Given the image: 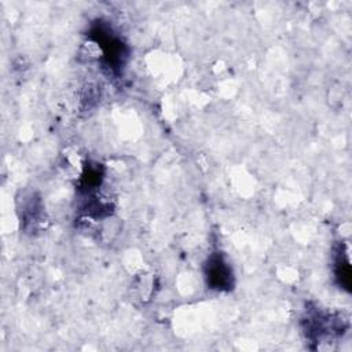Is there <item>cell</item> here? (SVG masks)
<instances>
[{
	"label": "cell",
	"mask_w": 352,
	"mask_h": 352,
	"mask_svg": "<svg viewBox=\"0 0 352 352\" xmlns=\"http://www.w3.org/2000/svg\"><path fill=\"white\" fill-rule=\"evenodd\" d=\"M206 276H208V282L212 285V287L224 289L231 285L232 274H231V268L224 261V258L219 254H214L210 257V260L208 263Z\"/></svg>",
	"instance_id": "6da1fadb"
}]
</instances>
